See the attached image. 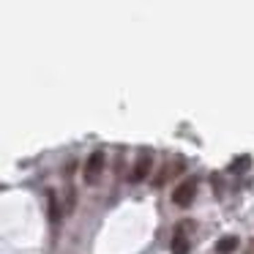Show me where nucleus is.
Returning <instances> with one entry per match:
<instances>
[{"label":"nucleus","instance_id":"2","mask_svg":"<svg viewBox=\"0 0 254 254\" xmlns=\"http://www.w3.org/2000/svg\"><path fill=\"white\" fill-rule=\"evenodd\" d=\"M101 170H104V153H101V150H93L90 159H88V164H85V170H82L85 183H96L99 175H101Z\"/></svg>","mask_w":254,"mask_h":254},{"label":"nucleus","instance_id":"7","mask_svg":"<svg viewBox=\"0 0 254 254\" xmlns=\"http://www.w3.org/2000/svg\"><path fill=\"white\" fill-rule=\"evenodd\" d=\"M47 199H50V219L58 221V219H61V210H58V202H55V191L47 194Z\"/></svg>","mask_w":254,"mask_h":254},{"label":"nucleus","instance_id":"6","mask_svg":"<svg viewBox=\"0 0 254 254\" xmlns=\"http://www.w3.org/2000/svg\"><path fill=\"white\" fill-rule=\"evenodd\" d=\"M249 164H252V159H249V156H238V159L230 164V172L241 175V172H246V170H249Z\"/></svg>","mask_w":254,"mask_h":254},{"label":"nucleus","instance_id":"5","mask_svg":"<svg viewBox=\"0 0 254 254\" xmlns=\"http://www.w3.org/2000/svg\"><path fill=\"white\" fill-rule=\"evenodd\" d=\"M170 252H172V254H189V238L181 235V232H175V235H172Z\"/></svg>","mask_w":254,"mask_h":254},{"label":"nucleus","instance_id":"4","mask_svg":"<svg viewBox=\"0 0 254 254\" xmlns=\"http://www.w3.org/2000/svg\"><path fill=\"white\" fill-rule=\"evenodd\" d=\"M238 249V238L235 235H224L216 241V254H232Z\"/></svg>","mask_w":254,"mask_h":254},{"label":"nucleus","instance_id":"1","mask_svg":"<svg viewBox=\"0 0 254 254\" xmlns=\"http://www.w3.org/2000/svg\"><path fill=\"white\" fill-rule=\"evenodd\" d=\"M194 194H197V178H189V181H183L181 186L172 191V202H175L178 208H189Z\"/></svg>","mask_w":254,"mask_h":254},{"label":"nucleus","instance_id":"8","mask_svg":"<svg viewBox=\"0 0 254 254\" xmlns=\"http://www.w3.org/2000/svg\"><path fill=\"white\" fill-rule=\"evenodd\" d=\"M194 227H197V224H194V221H191V219H189V221H186V219H183V221H181V224H178V227H175V232H181V235H186V230H194Z\"/></svg>","mask_w":254,"mask_h":254},{"label":"nucleus","instance_id":"9","mask_svg":"<svg viewBox=\"0 0 254 254\" xmlns=\"http://www.w3.org/2000/svg\"><path fill=\"white\" fill-rule=\"evenodd\" d=\"M246 254H254V238L249 241V246H246Z\"/></svg>","mask_w":254,"mask_h":254},{"label":"nucleus","instance_id":"3","mask_svg":"<svg viewBox=\"0 0 254 254\" xmlns=\"http://www.w3.org/2000/svg\"><path fill=\"white\" fill-rule=\"evenodd\" d=\"M150 150H145V153H139V159H137V164H134V170H131V181H142L145 175L150 172Z\"/></svg>","mask_w":254,"mask_h":254}]
</instances>
